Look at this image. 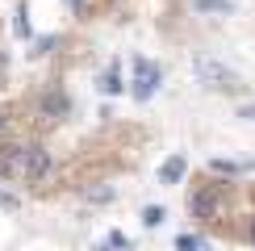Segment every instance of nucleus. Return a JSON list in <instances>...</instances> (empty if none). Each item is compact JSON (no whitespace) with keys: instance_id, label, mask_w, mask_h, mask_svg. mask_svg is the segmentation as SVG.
<instances>
[{"instance_id":"obj_1","label":"nucleus","mask_w":255,"mask_h":251,"mask_svg":"<svg viewBox=\"0 0 255 251\" xmlns=\"http://www.w3.org/2000/svg\"><path fill=\"white\" fill-rule=\"evenodd\" d=\"M50 172V155L42 146H8L0 155V176H17V180H42Z\"/></svg>"},{"instance_id":"obj_2","label":"nucleus","mask_w":255,"mask_h":251,"mask_svg":"<svg viewBox=\"0 0 255 251\" xmlns=\"http://www.w3.org/2000/svg\"><path fill=\"white\" fill-rule=\"evenodd\" d=\"M193 71H197V80L205 88H218V92L239 88V71L226 67V63H218V59H193Z\"/></svg>"},{"instance_id":"obj_3","label":"nucleus","mask_w":255,"mask_h":251,"mask_svg":"<svg viewBox=\"0 0 255 251\" xmlns=\"http://www.w3.org/2000/svg\"><path fill=\"white\" fill-rule=\"evenodd\" d=\"M134 67H138V76H134V97H138V101H151L163 76H159V67H155L151 59H138Z\"/></svg>"},{"instance_id":"obj_4","label":"nucleus","mask_w":255,"mask_h":251,"mask_svg":"<svg viewBox=\"0 0 255 251\" xmlns=\"http://www.w3.org/2000/svg\"><path fill=\"white\" fill-rule=\"evenodd\" d=\"M184 172H188V159H184V155H172V159L159 167V180H163V184H180Z\"/></svg>"},{"instance_id":"obj_5","label":"nucleus","mask_w":255,"mask_h":251,"mask_svg":"<svg viewBox=\"0 0 255 251\" xmlns=\"http://www.w3.org/2000/svg\"><path fill=\"white\" fill-rule=\"evenodd\" d=\"M42 113H50V118H63V113H67V97H59V92H46V97H42Z\"/></svg>"},{"instance_id":"obj_6","label":"nucleus","mask_w":255,"mask_h":251,"mask_svg":"<svg viewBox=\"0 0 255 251\" xmlns=\"http://www.w3.org/2000/svg\"><path fill=\"white\" fill-rule=\"evenodd\" d=\"M214 209H218V197L209 193V188H205V193H197V197H193V214L209 218V214H214Z\"/></svg>"},{"instance_id":"obj_7","label":"nucleus","mask_w":255,"mask_h":251,"mask_svg":"<svg viewBox=\"0 0 255 251\" xmlns=\"http://www.w3.org/2000/svg\"><path fill=\"white\" fill-rule=\"evenodd\" d=\"M193 8H197V13H222V17L235 13V4H230V0H193Z\"/></svg>"},{"instance_id":"obj_8","label":"nucleus","mask_w":255,"mask_h":251,"mask_svg":"<svg viewBox=\"0 0 255 251\" xmlns=\"http://www.w3.org/2000/svg\"><path fill=\"white\" fill-rule=\"evenodd\" d=\"M97 88L101 92H109V97H118V92H122V80H118V71H101V76H97Z\"/></svg>"},{"instance_id":"obj_9","label":"nucleus","mask_w":255,"mask_h":251,"mask_svg":"<svg viewBox=\"0 0 255 251\" xmlns=\"http://www.w3.org/2000/svg\"><path fill=\"white\" fill-rule=\"evenodd\" d=\"M176 247L180 251H209V243H205V239H197V235H180Z\"/></svg>"},{"instance_id":"obj_10","label":"nucleus","mask_w":255,"mask_h":251,"mask_svg":"<svg viewBox=\"0 0 255 251\" xmlns=\"http://www.w3.org/2000/svg\"><path fill=\"white\" fill-rule=\"evenodd\" d=\"M142 222H146V226H159V222H163V209H159V205H146V209H142Z\"/></svg>"},{"instance_id":"obj_11","label":"nucleus","mask_w":255,"mask_h":251,"mask_svg":"<svg viewBox=\"0 0 255 251\" xmlns=\"http://www.w3.org/2000/svg\"><path fill=\"white\" fill-rule=\"evenodd\" d=\"M84 197H88V201H113L118 193H113V188H88Z\"/></svg>"},{"instance_id":"obj_12","label":"nucleus","mask_w":255,"mask_h":251,"mask_svg":"<svg viewBox=\"0 0 255 251\" xmlns=\"http://www.w3.org/2000/svg\"><path fill=\"white\" fill-rule=\"evenodd\" d=\"M25 17H29V13H25V4H21V8H17V21H13V25H17V34H21V38H25V34H29V21H25Z\"/></svg>"},{"instance_id":"obj_13","label":"nucleus","mask_w":255,"mask_h":251,"mask_svg":"<svg viewBox=\"0 0 255 251\" xmlns=\"http://www.w3.org/2000/svg\"><path fill=\"white\" fill-rule=\"evenodd\" d=\"M21 201H17V197L13 193H4V188H0V209H17Z\"/></svg>"},{"instance_id":"obj_14","label":"nucleus","mask_w":255,"mask_h":251,"mask_svg":"<svg viewBox=\"0 0 255 251\" xmlns=\"http://www.w3.org/2000/svg\"><path fill=\"white\" fill-rule=\"evenodd\" d=\"M4 71H8V55L0 50V80H4Z\"/></svg>"},{"instance_id":"obj_15","label":"nucleus","mask_w":255,"mask_h":251,"mask_svg":"<svg viewBox=\"0 0 255 251\" xmlns=\"http://www.w3.org/2000/svg\"><path fill=\"white\" fill-rule=\"evenodd\" d=\"M239 118H251V122H255V105H243V113H239Z\"/></svg>"},{"instance_id":"obj_16","label":"nucleus","mask_w":255,"mask_h":251,"mask_svg":"<svg viewBox=\"0 0 255 251\" xmlns=\"http://www.w3.org/2000/svg\"><path fill=\"white\" fill-rule=\"evenodd\" d=\"M63 4H67V8H84V0H63Z\"/></svg>"},{"instance_id":"obj_17","label":"nucleus","mask_w":255,"mask_h":251,"mask_svg":"<svg viewBox=\"0 0 255 251\" xmlns=\"http://www.w3.org/2000/svg\"><path fill=\"white\" fill-rule=\"evenodd\" d=\"M243 172H251V176H255V159H251V163H243Z\"/></svg>"},{"instance_id":"obj_18","label":"nucleus","mask_w":255,"mask_h":251,"mask_svg":"<svg viewBox=\"0 0 255 251\" xmlns=\"http://www.w3.org/2000/svg\"><path fill=\"white\" fill-rule=\"evenodd\" d=\"M251 243H255V222H251Z\"/></svg>"},{"instance_id":"obj_19","label":"nucleus","mask_w":255,"mask_h":251,"mask_svg":"<svg viewBox=\"0 0 255 251\" xmlns=\"http://www.w3.org/2000/svg\"><path fill=\"white\" fill-rule=\"evenodd\" d=\"M0 126H4V118H0Z\"/></svg>"}]
</instances>
